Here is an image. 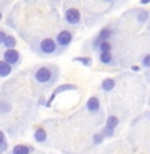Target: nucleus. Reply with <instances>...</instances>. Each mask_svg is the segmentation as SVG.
I'll use <instances>...</instances> for the list:
<instances>
[{
    "label": "nucleus",
    "mask_w": 150,
    "mask_h": 154,
    "mask_svg": "<svg viewBox=\"0 0 150 154\" xmlns=\"http://www.w3.org/2000/svg\"><path fill=\"white\" fill-rule=\"evenodd\" d=\"M5 37H7V33H5V32L3 31V29H0V44H3V43H4Z\"/></svg>",
    "instance_id": "nucleus-24"
},
{
    "label": "nucleus",
    "mask_w": 150,
    "mask_h": 154,
    "mask_svg": "<svg viewBox=\"0 0 150 154\" xmlns=\"http://www.w3.org/2000/svg\"><path fill=\"white\" fill-rule=\"evenodd\" d=\"M60 69L57 68V65L53 64H44V65H37L32 72V81L35 82L39 88L41 89H48L52 85L56 84V81L59 80Z\"/></svg>",
    "instance_id": "nucleus-1"
},
{
    "label": "nucleus",
    "mask_w": 150,
    "mask_h": 154,
    "mask_svg": "<svg viewBox=\"0 0 150 154\" xmlns=\"http://www.w3.org/2000/svg\"><path fill=\"white\" fill-rule=\"evenodd\" d=\"M0 154H3V153H0Z\"/></svg>",
    "instance_id": "nucleus-30"
},
{
    "label": "nucleus",
    "mask_w": 150,
    "mask_h": 154,
    "mask_svg": "<svg viewBox=\"0 0 150 154\" xmlns=\"http://www.w3.org/2000/svg\"><path fill=\"white\" fill-rule=\"evenodd\" d=\"M139 4H141V5H146V4H150V0H139Z\"/></svg>",
    "instance_id": "nucleus-27"
},
{
    "label": "nucleus",
    "mask_w": 150,
    "mask_h": 154,
    "mask_svg": "<svg viewBox=\"0 0 150 154\" xmlns=\"http://www.w3.org/2000/svg\"><path fill=\"white\" fill-rule=\"evenodd\" d=\"M64 20H65L66 24L72 25V27L78 25L80 21H81V12H80V9L77 7L66 8L65 12H64Z\"/></svg>",
    "instance_id": "nucleus-3"
},
{
    "label": "nucleus",
    "mask_w": 150,
    "mask_h": 154,
    "mask_svg": "<svg viewBox=\"0 0 150 154\" xmlns=\"http://www.w3.org/2000/svg\"><path fill=\"white\" fill-rule=\"evenodd\" d=\"M16 44H17V41H16L15 36H12V35H7L4 43H3V47H4L5 49H15Z\"/></svg>",
    "instance_id": "nucleus-14"
},
{
    "label": "nucleus",
    "mask_w": 150,
    "mask_h": 154,
    "mask_svg": "<svg viewBox=\"0 0 150 154\" xmlns=\"http://www.w3.org/2000/svg\"><path fill=\"white\" fill-rule=\"evenodd\" d=\"M55 40H56L57 45L61 48V49H65V48H68L72 44V41H73V33H72L71 31H68V29H63V31H60L59 33L56 35Z\"/></svg>",
    "instance_id": "nucleus-4"
},
{
    "label": "nucleus",
    "mask_w": 150,
    "mask_h": 154,
    "mask_svg": "<svg viewBox=\"0 0 150 154\" xmlns=\"http://www.w3.org/2000/svg\"><path fill=\"white\" fill-rule=\"evenodd\" d=\"M141 66L142 68H146V69H150V54L146 53L142 56L141 59Z\"/></svg>",
    "instance_id": "nucleus-21"
},
{
    "label": "nucleus",
    "mask_w": 150,
    "mask_h": 154,
    "mask_svg": "<svg viewBox=\"0 0 150 154\" xmlns=\"http://www.w3.org/2000/svg\"><path fill=\"white\" fill-rule=\"evenodd\" d=\"M31 49L40 57L56 56V54H60L63 52L61 48L57 45L56 40H53L51 37L37 38L36 41L31 43Z\"/></svg>",
    "instance_id": "nucleus-2"
},
{
    "label": "nucleus",
    "mask_w": 150,
    "mask_h": 154,
    "mask_svg": "<svg viewBox=\"0 0 150 154\" xmlns=\"http://www.w3.org/2000/svg\"><path fill=\"white\" fill-rule=\"evenodd\" d=\"M33 152V147L25 143H17L12 149V154H31Z\"/></svg>",
    "instance_id": "nucleus-9"
},
{
    "label": "nucleus",
    "mask_w": 150,
    "mask_h": 154,
    "mask_svg": "<svg viewBox=\"0 0 150 154\" xmlns=\"http://www.w3.org/2000/svg\"><path fill=\"white\" fill-rule=\"evenodd\" d=\"M149 120H150V114H149Z\"/></svg>",
    "instance_id": "nucleus-29"
},
{
    "label": "nucleus",
    "mask_w": 150,
    "mask_h": 154,
    "mask_svg": "<svg viewBox=\"0 0 150 154\" xmlns=\"http://www.w3.org/2000/svg\"><path fill=\"white\" fill-rule=\"evenodd\" d=\"M3 141H5V134L0 130V142H3Z\"/></svg>",
    "instance_id": "nucleus-26"
},
{
    "label": "nucleus",
    "mask_w": 150,
    "mask_h": 154,
    "mask_svg": "<svg viewBox=\"0 0 150 154\" xmlns=\"http://www.w3.org/2000/svg\"><path fill=\"white\" fill-rule=\"evenodd\" d=\"M76 89H77V86L73 85V84H65V85H61V86H57L55 91H53L52 94H51L49 100L47 101L45 106H48V108L51 106V104H52V101L55 100V97L57 94H60V93H63V92H66V91H76Z\"/></svg>",
    "instance_id": "nucleus-7"
},
{
    "label": "nucleus",
    "mask_w": 150,
    "mask_h": 154,
    "mask_svg": "<svg viewBox=\"0 0 150 154\" xmlns=\"http://www.w3.org/2000/svg\"><path fill=\"white\" fill-rule=\"evenodd\" d=\"M7 149H8V143H7V141H3V142H0V153L7 152Z\"/></svg>",
    "instance_id": "nucleus-23"
},
{
    "label": "nucleus",
    "mask_w": 150,
    "mask_h": 154,
    "mask_svg": "<svg viewBox=\"0 0 150 154\" xmlns=\"http://www.w3.org/2000/svg\"><path fill=\"white\" fill-rule=\"evenodd\" d=\"M114 35V31H113V28L112 27H105L103 28L100 32L97 33V36L94 37V40H93V48L97 45V44H100V43H103V41H109L110 40V37Z\"/></svg>",
    "instance_id": "nucleus-6"
},
{
    "label": "nucleus",
    "mask_w": 150,
    "mask_h": 154,
    "mask_svg": "<svg viewBox=\"0 0 150 154\" xmlns=\"http://www.w3.org/2000/svg\"><path fill=\"white\" fill-rule=\"evenodd\" d=\"M118 124H120V120H118V117L117 116H109V117L106 118V126H109V128H113V129H116L117 126H118Z\"/></svg>",
    "instance_id": "nucleus-18"
},
{
    "label": "nucleus",
    "mask_w": 150,
    "mask_h": 154,
    "mask_svg": "<svg viewBox=\"0 0 150 154\" xmlns=\"http://www.w3.org/2000/svg\"><path fill=\"white\" fill-rule=\"evenodd\" d=\"M112 44L110 41H103V43L97 44V45L94 47V49H97L98 52H112Z\"/></svg>",
    "instance_id": "nucleus-16"
},
{
    "label": "nucleus",
    "mask_w": 150,
    "mask_h": 154,
    "mask_svg": "<svg viewBox=\"0 0 150 154\" xmlns=\"http://www.w3.org/2000/svg\"><path fill=\"white\" fill-rule=\"evenodd\" d=\"M114 88H116V80L114 79L106 77V79H104L103 82H101V89H103L104 92H112Z\"/></svg>",
    "instance_id": "nucleus-12"
},
{
    "label": "nucleus",
    "mask_w": 150,
    "mask_h": 154,
    "mask_svg": "<svg viewBox=\"0 0 150 154\" xmlns=\"http://www.w3.org/2000/svg\"><path fill=\"white\" fill-rule=\"evenodd\" d=\"M149 11H146V9H138V14H137V21L141 24H145L146 21H148L149 19Z\"/></svg>",
    "instance_id": "nucleus-17"
},
{
    "label": "nucleus",
    "mask_w": 150,
    "mask_h": 154,
    "mask_svg": "<svg viewBox=\"0 0 150 154\" xmlns=\"http://www.w3.org/2000/svg\"><path fill=\"white\" fill-rule=\"evenodd\" d=\"M101 133L105 136V138H112V137H114V134H116V130H114L113 128H109L105 125L103 128V130H101Z\"/></svg>",
    "instance_id": "nucleus-19"
},
{
    "label": "nucleus",
    "mask_w": 150,
    "mask_h": 154,
    "mask_svg": "<svg viewBox=\"0 0 150 154\" xmlns=\"http://www.w3.org/2000/svg\"><path fill=\"white\" fill-rule=\"evenodd\" d=\"M3 60L15 68L21 64V54L16 49H5V52L3 53Z\"/></svg>",
    "instance_id": "nucleus-5"
},
{
    "label": "nucleus",
    "mask_w": 150,
    "mask_h": 154,
    "mask_svg": "<svg viewBox=\"0 0 150 154\" xmlns=\"http://www.w3.org/2000/svg\"><path fill=\"white\" fill-rule=\"evenodd\" d=\"M85 108H87V110L89 113H98V112L101 110V102L98 100L97 96H92L87 101V105H85Z\"/></svg>",
    "instance_id": "nucleus-8"
},
{
    "label": "nucleus",
    "mask_w": 150,
    "mask_h": 154,
    "mask_svg": "<svg viewBox=\"0 0 150 154\" xmlns=\"http://www.w3.org/2000/svg\"><path fill=\"white\" fill-rule=\"evenodd\" d=\"M14 70V66L5 63L4 60H0V77H8Z\"/></svg>",
    "instance_id": "nucleus-13"
},
{
    "label": "nucleus",
    "mask_w": 150,
    "mask_h": 154,
    "mask_svg": "<svg viewBox=\"0 0 150 154\" xmlns=\"http://www.w3.org/2000/svg\"><path fill=\"white\" fill-rule=\"evenodd\" d=\"M92 141H93V145H101V143L105 141V136L103 133H96L93 136V138H92Z\"/></svg>",
    "instance_id": "nucleus-20"
},
{
    "label": "nucleus",
    "mask_w": 150,
    "mask_h": 154,
    "mask_svg": "<svg viewBox=\"0 0 150 154\" xmlns=\"http://www.w3.org/2000/svg\"><path fill=\"white\" fill-rule=\"evenodd\" d=\"M98 61L104 65H112L114 63V56L112 52H100L98 54Z\"/></svg>",
    "instance_id": "nucleus-11"
},
{
    "label": "nucleus",
    "mask_w": 150,
    "mask_h": 154,
    "mask_svg": "<svg viewBox=\"0 0 150 154\" xmlns=\"http://www.w3.org/2000/svg\"><path fill=\"white\" fill-rule=\"evenodd\" d=\"M48 138V136H47V130L44 129V128H36V130H35V133H33V140L36 141V142H39V143H43V142H45Z\"/></svg>",
    "instance_id": "nucleus-10"
},
{
    "label": "nucleus",
    "mask_w": 150,
    "mask_h": 154,
    "mask_svg": "<svg viewBox=\"0 0 150 154\" xmlns=\"http://www.w3.org/2000/svg\"><path fill=\"white\" fill-rule=\"evenodd\" d=\"M141 68H142V66H139V65H132V66H130V69H132L133 72H139Z\"/></svg>",
    "instance_id": "nucleus-25"
},
{
    "label": "nucleus",
    "mask_w": 150,
    "mask_h": 154,
    "mask_svg": "<svg viewBox=\"0 0 150 154\" xmlns=\"http://www.w3.org/2000/svg\"><path fill=\"white\" fill-rule=\"evenodd\" d=\"M11 112V104L7 101L0 102V113H9Z\"/></svg>",
    "instance_id": "nucleus-22"
},
{
    "label": "nucleus",
    "mask_w": 150,
    "mask_h": 154,
    "mask_svg": "<svg viewBox=\"0 0 150 154\" xmlns=\"http://www.w3.org/2000/svg\"><path fill=\"white\" fill-rule=\"evenodd\" d=\"M2 19H3V14L0 12V21H2Z\"/></svg>",
    "instance_id": "nucleus-28"
},
{
    "label": "nucleus",
    "mask_w": 150,
    "mask_h": 154,
    "mask_svg": "<svg viewBox=\"0 0 150 154\" xmlns=\"http://www.w3.org/2000/svg\"><path fill=\"white\" fill-rule=\"evenodd\" d=\"M73 61L76 63H80L82 66H92V64H93V60H92V57L89 56H78V57H75L73 59Z\"/></svg>",
    "instance_id": "nucleus-15"
}]
</instances>
